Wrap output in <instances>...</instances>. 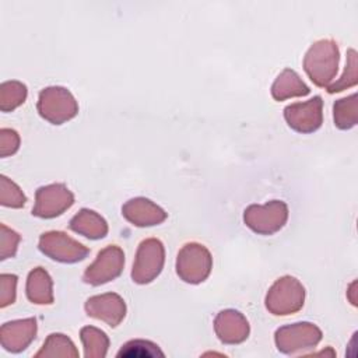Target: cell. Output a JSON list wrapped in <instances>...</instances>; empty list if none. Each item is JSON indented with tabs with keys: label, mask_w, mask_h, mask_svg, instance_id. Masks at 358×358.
I'll list each match as a JSON object with an SVG mask.
<instances>
[{
	"label": "cell",
	"mask_w": 358,
	"mask_h": 358,
	"mask_svg": "<svg viewBox=\"0 0 358 358\" xmlns=\"http://www.w3.org/2000/svg\"><path fill=\"white\" fill-rule=\"evenodd\" d=\"M338 67V46L333 39L315 42L303 57V69L317 87H329Z\"/></svg>",
	"instance_id": "6da1fadb"
},
{
	"label": "cell",
	"mask_w": 358,
	"mask_h": 358,
	"mask_svg": "<svg viewBox=\"0 0 358 358\" xmlns=\"http://www.w3.org/2000/svg\"><path fill=\"white\" fill-rule=\"evenodd\" d=\"M305 288L302 284L291 275L278 278L268 289L266 295V308L273 315H291L298 312L303 306Z\"/></svg>",
	"instance_id": "7a4b0ae2"
},
{
	"label": "cell",
	"mask_w": 358,
	"mask_h": 358,
	"mask_svg": "<svg viewBox=\"0 0 358 358\" xmlns=\"http://www.w3.org/2000/svg\"><path fill=\"white\" fill-rule=\"evenodd\" d=\"M38 112L45 120L62 124L77 115L78 103L67 88L48 87L39 92Z\"/></svg>",
	"instance_id": "3957f363"
},
{
	"label": "cell",
	"mask_w": 358,
	"mask_h": 358,
	"mask_svg": "<svg viewBox=\"0 0 358 358\" xmlns=\"http://www.w3.org/2000/svg\"><path fill=\"white\" fill-rule=\"evenodd\" d=\"M213 267V257L204 245L190 242L183 245L176 259L178 275L189 284L204 281Z\"/></svg>",
	"instance_id": "277c9868"
},
{
	"label": "cell",
	"mask_w": 358,
	"mask_h": 358,
	"mask_svg": "<svg viewBox=\"0 0 358 358\" xmlns=\"http://www.w3.org/2000/svg\"><path fill=\"white\" fill-rule=\"evenodd\" d=\"M288 218V207L281 200L268 201L264 206L252 204L245 210L243 221L256 234L271 235L280 231Z\"/></svg>",
	"instance_id": "5b68a950"
},
{
	"label": "cell",
	"mask_w": 358,
	"mask_h": 358,
	"mask_svg": "<svg viewBox=\"0 0 358 358\" xmlns=\"http://www.w3.org/2000/svg\"><path fill=\"white\" fill-rule=\"evenodd\" d=\"M165 250L159 239H144L137 249L133 263L131 278L137 284H148L158 277L164 267Z\"/></svg>",
	"instance_id": "8992f818"
},
{
	"label": "cell",
	"mask_w": 358,
	"mask_h": 358,
	"mask_svg": "<svg viewBox=\"0 0 358 358\" xmlns=\"http://www.w3.org/2000/svg\"><path fill=\"white\" fill-rule=\"evenodd\" d=\"M39 250L62 263H76L87 257L90 249L62 231H49L39 238Z\"/></svg>",
	"instance_id": "52a82bcc"
},
{
	"label": "cell",
	"mask_w": 358,
	"mask_h": 358,
	"mask_svg": "<svg viewBox=\"0 0 358 358\" xmlns=\"http://www.w3.org/2000/svg\"><path fill=\"white\" fill-rule=\"evenodd\" d=\"M124 266V253L116 245H109L102 249L95 262L87 267L83 280L91 285H101L120 275Z\"/></svg>",
	"instance_id": "ba28073f"
},
{
	"label": "cell",
	"mask_w": 358,
	"mask_h": 358,
	"mask_svg": "<svg viewBox=\"0 0 358 358\" xmlns=\"http://www.w3.org/2000/svg\"><path fill=\"white\" fill-rule=\"evenodd\" d=\"M73 203L74 196L63 183H52L36 190L32 214L41 218H53L70 208Z\"/></svg>",
	"instance_id": "9c48e42d"
},
{
	"label": "cell",
	"mask_w": 358,
	"mask_h": 358,
	"mask_svg": "<svg viewBox=\"0 0 358 358\" xmlns=\"http://www.w3.org/2000/svg\"><path fill=\"white\" fill-rule=\"evenodd\" d=\"M320 338L322 331L308 322L284 326L275 331L277 348L285 354H292L301 348L315 347Z\"/></svg>",
	"instance_id": "30bf717a"
},
{
	"label": "cell",
	"mask_w": 358,
	"mask_h": 358,
	"mask_svg": "<svg viewBox=\"0 0 358 358\" xmlns=\"http://www.w3.org/2000/svg\"><path fill=\"white\" fill-rule=\"evenodd\" d=\"M323 101L319 95L306 102H296L285 106L284 117L288 126L299 133H312L322 126Z\"/></svg>",
	"instance_id": "8fae6325"
},
{
	"label": "cell",
	"mask_w": 358,
	"mask_h": 358,
	"mask_svg": "<svg viewBox=\"0 0 358 358\" xmlns=\"http://www.w3.org/2000/svg\"><path fill=\"white\" fill-rule=\"evenodd\" d=\"M85 312L88 316L106 322L116 327L126 315V303L117 294H102L87 299Z\"/></svg>",
	"instance_id": "7c38bea8"
},
{
	"label": "cell",
	"mask_w": 358,
	"mask_h": 358,
	"mask_svg": "<svg viewBox=\"0 0 358 358\" xmlns=\"http://www.w3.org/2000/svg\"><path fill=\"white\" fill-rule=\"evenodd\" d=\"M36 334V320L34 317L4 323L0 329V341L4 350L20 352L25 350Z\"/></svg>",
	"instance_id": "4fadbf2b"
},
{
	"label": "cell",
	"mask_w": 358,
	"mask_h": 358,
	"mask_svg": "<svg viewBox=\"0 0 358 358\" xmlns=\"http://www.w3.org/2000/svg\"><path fill=\"white\" fill-rule=\"evenodd\" d=\"M122 214L136 227L158 225L166 218V213L159 206L144 197H136L124 203Z\"/></svg>",
	"instance_id": "5bb4252c"
},
{
	"label": "cell",
	"mask_w": 358,
	"mask_h": 358,
	"mask_svg": "<svg viewBox=\"0 0 358 358\" xmlns=\"http://www.w3.org/2000/svg\"><path fill=\"white\" fill-rule=\"evenodd\" d=\"M214 329L218 338L227 344L242 343L249 334V323L245 316L234 309L221 310L215 320Z\"/></svg>",
	"instance_id": "9a60e30c"
},
{
	"label": "cell",
	"mask_w": 358,
	"mask_h": 358,
	"mask_svg": "<svg viewBox=\"0 0 358 358\" xmlns=\"http://www.w3.org/2000/svg\"><path fill=\"white\" fill-rule=\"evenodd\" d=\"M70 229L90 239H101L108 234V224L98 213L83 208L70 220Z\"/></svg>",
	"instance_id": "2e32d148"
},
{
	"label": "cell",
	"mask_w": 358,
	"mask_h": 358,
	"mask_svg": "<svg viewBox=\"0 0 358 358\" xmlns=\"http://www.w3.org/2000/svg\"><path fill=\"white\" fill-rule=\"evenodd\" d=\"M309 91V87L291 69H284L271 85V95L275 101H284L292 96H305Z\"/></svg>",
	"instance_id": "e0dca14e"
},
{
	"label": "cell",
	"mask_w": 358,
	"mask_h": 358,
	"mask_svg": "<svg viewBox=\"0 0 358 358\" xmlns=\"http://www.w3.org/2000/svg\"><path fill=\"white\" fill-rule=\"evenodd\" d=\"M27 296L32 303L36 305L53 303L52 278L45 268L36 267L28 274Z\"/></svg>",
	"instance_id": "ac0fdd59"
},
{
	"label": "cell",
	"mask_w": 358,
	"mask_h": 358,
	"mask_svg": "<svg viewBox=\"0 0 358 358\" xmlns=\"http://www.w3.org/2000/svg\"><path fill=\"white\" fill-rule=\"evenodd\" d=\"M334 124L338 129H351L357 124V94L338 99L333 105Z\"/></svg>",
	"instance_id": "d6986e66"
},
{
	"label": "cell",
	"mask_w": 358,
	"mask_h": 358,
	"mask_svg": "<svg viewBox=\"0 0 358 358\" xmlns=\"http://www.w3.org/2000/svg\"><path fill=\"white\" fill-rule=\"evenodd\" d=\"M27 98V87L20 81H4L0 85V109L10 112L24 103Z\"/></svg>",
	"instance_id": "ffe728a7"
},
{
	"label": "cell",
	"mask_w": 358,
	"mask_h": 358,
	"mask_svg": "<svg viewBox=\"0 0 358 358\" xmlns=\"http://www.w3.org/2000/svg\"><path fill=\"white\" fill-rule=\"evenodd\" d=\"M81 341L85 347V357H105L109 340L106 334L92 326L81 329Z\"/></svg>",
	"instance_id": "44dd1931"
},
{
	"label": "cell",
	"mask_w": 358,
	"mask_h": 358,
	"mask_svg": "<svg viewBox=\"0 0 358 358\" xmlns=\"http://www.w3.org/2000/svg\"><path fill=\"white\" fill-rule=\"evenodd\" d=\"M117 357H164V352L159 350V347L148 340H130L124 345H122L120 351L117 352Z\"/></svg>",
	"instance_id": "7402d4cb"
},
{
	"label": "cell",
	"mask_w": 358,
	"mask_h": 358,
	"mask_svg": "<svg viewBox=\"0 0 358 358\" xmlns=\"http://www.w3.org/2000/svg\"><path fill=\"white\" fill-rule=\"evenodd\" d=\"M27 197L22 190L7 176H0V203L6 207L20 208L25 204Z\"/></svg>",
	"instance_id": "603a6c76"
},
{
	"label": "cell",
	"mask_w": 358,
	"mask_h": 358,
	"mask_svg": "<svg viewBox=\"0 0 358 358\" xmlns=\"http://www.w3.org/2000/svg\"><path fill=\"white\" fill-rule=\"evenodd\" d=\"M357 84V53L354 49H350L347 53V62H345V69H344V74L341 76V78L329 85L327 91L330 94L333 92H338L345 90L347 87H352Z\"/></svg>",
	"instance_id": "cb8c5ba5"
},
{
	"label": "cell",
	"mask_w": 358,
	"mask_h": 358,
	"mask_svg": "<svg viewBox=\"0 0 358 358\" xmlns=\"http://www.w3.org/2000/svg\"><path fill=\"white\" fill-rule=\"evenodd\" d=\"M20 242V235L10 229L6 224L0 225V259L6 260L13 257L17 252V246Z\"/></svg>",
	"instance_id": "d4e9b609"
},
{
	"label": "cell",
	"mask_w": 358,
	"mask_h": 358,
	"mask_svg": "<svg viewBox=\"0 0 358 358\" xmlns=\"http://www.w3.org/2000/svg\"><path fill=\"white\" fill-rule=\"evenodd\" d=\"M15 287L17 275L15 274H1L0 275V306L6 308L7 305L15 301Z\"/></svg>",
	"instance_id": "484cf974"
},
{
	"label": "cell",
	"mask_w": 358,
	"mask_h": 358,
	"mask_svg": "<svg viewBox=\"0 0 358 358\" xmlns=\"http://www.w3.org/2000/svg\"><path fill=\"white\" fill-rule=\"evenodd\" d=\"M20 147V136L13 129H1L0 130V155L8 157L14 154Z\"/></svg>",
	"instance_id": "4316f807"
}]
</instances>
